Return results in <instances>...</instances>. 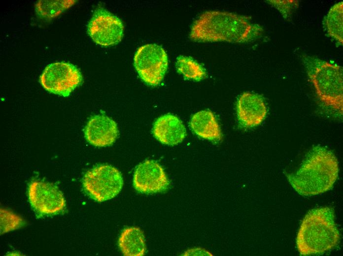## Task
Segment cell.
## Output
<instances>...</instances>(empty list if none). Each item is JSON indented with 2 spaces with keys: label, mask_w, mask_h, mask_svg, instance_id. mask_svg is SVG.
Masks as SVG:
<instances>
[{
  "label": "cell",
  "mask_w": 343,
  "mask_h": 256,
  "mask_svg": "<svg viewBox=\"0 0 343 256\" xmlns=\"http://www.w3.org/2000/svg\"><path fill=\"white\" fill-rule=\"evenodd\" d=\"M262 27L245 16L221 11H208L194 22L190 38L198 42L244 43L260 36Z\"/></svg>",
  "instance_id": "6da1fadb"
},
{
  "label": "cell",
  "mask_w": 343,
  "mask_h": 256,
  "mask_svg": "<svg viewBox=\"0 0 343 256\" xmlns=\"http://www.w3.org/2000/svg\"><path fill=\"white\" fill-rule=\"evenodd\" d=\"M338 159L325 147H313L295 173L284 172L295 191L302 196H312L331 190L338 179Z\"/></svg>",
  "instance_id": "7a4b0ae2"
},
{
  "label": "cell",
  "mask_w": 343,
  "mask_h": 256,
  "mask_svg": "<svg viewBox=\"0 0 343 256\" xmlns=\"http://www.w3.org/2000/svg\"><path fill=\"white\" fill-rule=\"evenodd\" d=\"M341 233L332 207L312 209L304 218L296 237V246L301 256L322 255L335 248Z\"/></svg>",
  "instance_id": "3957f363"
},
{
  "label": "cell",
  "mask_w": 343,
  "mask_h": 256,
  "mask_svg": "<svg viewBox=\"0 0 343 256\" xmlns=\"http://www.w3.org/2000/svg\"><path fill=\"white\" fill-rule=\"evenodd\" d=\"M301 59L320 101L326 107L342 116L343 67L306 54L302 55Z\"/></svg>",
  "instance_id": "277c9868"
},
{
  "label": "cell",
  "mask_w": 343,
  "mask_h": 256,
  "mask_svg": "<svg viewBox=\"0 0 343 256\" xmlns=\"http://www.w3.org/2000/svg\"><path fill=\"white\" fill-rule=\"evenodd\" d=\"M82 185L91 198L103 202L114 198L120 192L123 180L117 168L110 165L102 164L85 173Z\"/></svg>",
  "instance_id": "5b68a950"
},
{
  "label": "cell",
  "mask_w": 343,
  "mask_h": 256,
  "mask_svg": "<svg viewBox=\"0 0 343 256\" xmlns=\"http://www.w3.org/2000/svg\"><path fill=\"white\" fill-rule=\"evenodd\" d=\"M134 64L140 79L147 85L155 86L162 82L166 73L168 56L162 46L147 44L136 51Z\"/></svg>",
  "instance_id": "8992f818"
},
{
  "label": "cell",
  "mask_w": 343,
  "mask_h": 256,
  "mask_svg": "<svg viewBox=\"0 0 343 256\" xmlns=\"http://www.w3.org/2000/svg\"><path fill=\"white\" fill-rule=\"evenodd\" d=\"M82 80L77 67L64 62L47 65L39 77L40 84L46 90L64 97L69 96Z\"/></svg>",
  "instance_id": "52a82bcc"
},
{
  "label": "cell",
  "mask_w": 343,
  "mask_h": 256,
  "mask_svg": "<svg viewBox=\"0 0 343 256\" xmlns=\"http://www.w3.org/2000/svg\"><path fill=\"white\" fill-rule=\"evenodd\" d=\"M123 32L121 19L101 6L95 10L87 25V32L92 39L105 47L120 42Z\"/></svg>",
  "instance_id": "ba28073f"
},
{
  "label": "cell",
  "mask_w": 343,
  "mask_h": 256,
  "mask_svg": "<svg viewBox=\"0 0 343 256\" xmlns=\"http://www.w3.org/2000/svg\"><path fill=\"white\" fill-rule=\"evenodd\" d=\"M28 197L33 210L41 217L58 214L66 207L63 194L49 182L32 181L28 187Z\"/></svg>",
  "instance_id": "9c48e42d"
},
{
  "label": "cell",
  "mask_w": 343,
  "mask_h": 256,
  "mask_svg": "<svg viewBox=\"0 0 343 256\" xmlns=\"http://www.w3.org/2000/svg\"><path fill=\"white\" fill-rule=\"evenodd\" d=\"M170 180L162 166L154 160H147L135 168L133 185L135 189L143 193H156L166 191Z\"/></svg>",
  "instance_id": "30bf717a"
},
{
  "label": "cell",
  "mask_w": 343,
  "mask_h": 256,
  "mask_svg": "<svg viewBox=\"0 0 343 256\" xmlns=\"http://www.w3.org/2000/svg\"><path fill=\"white\" fill-rule=\"evenodd\" d=\"M236 109L239 122L246 128L259 126L267 114V107L262 96L250 92H244L240 95Z\"/></svg>",
  "instance_id": "8fae6325"
},
{
  "label": "cell",
  "mask_w": 343,
  "mask_h": 256,
  "mask_svg": "<svg viewBox=\"0 0 343 256\" xmlns=\"http://www.w3.org/2000/svg\"><path fill=\"white\" fill-rule=\"evenodd\" d=\"M118 134L119 130L116 122L103 115L91 117L84 129L87 141L96 147H106L112 145Z\"/></svg>",
  "instance_id": "7c38bea8"
},
{
  "label": "cell",
  "mask_w": 343,
  "mask_h": 256,
  "mask_svg": "<svg viewBox=\"0 0 343 256\" xmlns=\"http://www.w3.org/2000/svg\"><path fill=\"white\" fill-rule=\"evenodd\" d=\"M152 131L159 141L171 146L181 143L186 135V130L182 121L171 114L159 117L154 123Z\"/></svg>",
  "instance_id": "4fadbf2b"
},
{
  "label": "cell",
  "mask_w": 343,
  "mask_h": 256,
  "mask_svg": "<svg viewBox=\"0 0 343 256\" xmlns=\"http://www.w3.org/2000/svg\"><path fill=\"white\" fill-rule=\"evenodd\" d=\"M190 126L193 131L201 138L216 141L222 138L220 127L210 111L202 110L195 113L191 118Z\"/></svg>",
  "instance_id": "5bb4252c"
},
{
  "label": "cell",
  "mask_w": 343,
  "mask_h": 256,
  "mask_svg": "<svg viewBox=\"0 0 343 256\" xmlns=\"http://www.w3.org/2000/svg\"><path fill=\"white\" fill-rule=\"evenodd\" d=\"M118 246L124 256H144L146 248L142 231L137 227L124 228L120 235Z\"/></svg>",
  "instance_id": "9a60e30c"
},
{
  "label": "cell",
  "mask_w": 343,
  "mask_h": 256,
  "mask_svg": "<svg viewBox=\"0 0 343 256\" xmlns=\"http://www.w3.org/2000/svg\"><path fill=\"white\" fill-rule=\"evenodd\" d=\"M74 0H39L35 4V11L40 19L48 21L57 17L73 5Z\"/></svg>",
  "instance_id": "2e32d148"
},
{
  "label": "cell",
  "mask_w": 343,
  "mask_h": 256,
  "mask_svg": "<svg viewBox=\"0 0 343 256\" xmlns=\"http://www.w3.org/2000/svg\"><path fill=\"white\" fill-rule=\"evenodd\" d=\"M324 24L328 34L343 44V2L335 4L330 9L324 19Z\"/></svg>",
  "instance_id": "e0dca14e"
},
{
  "label": "cell",
  "mask_w": 343,
  "mask_h": 256,
  "mask_svg": "<svg viewBox=\"0 0 343 256\" xmlns=\"http://www.w3.org/2000/svg\"><path fill=\"white\" fill-rule=\"evenodd\" d=\"M175 65L177 71L187 79L200 81L206 76V71L203 66L189 57H178Z\"/></svg>",
  "instance_id": "ac0fdd59"
},
{
  "label": "cell",
  "mask_w": 343,
  "mask_h": 256,
  "mask_svg": "<svg viewBox=\"0 0 343 256\" xmlns=\"http://www.w3.org/2000/svg\"><path fill=\"white\" fill-rule=\"evenodd\" d=\"M25 221L13 212L0 208V234H2L21 227Z\"/></svg>",
  "instance_id": "d6986e66"
},
{
  "label": "cell",
  "mask_w": 343,
  "mask_h": 256,
  "mask_svg": "<svg viewBox=\"0 0 343 256\" xmlns=\"http://www.w3.org/2000/svg\"><path fill=\"white\" fill-rule=\"evenodd\" d=\"M267 1L279 11L285 19H289L299 5V1L295 0H271Z\"/></svg>",
  "instance_id": "ffe728a7"
},
{
  "label": "cell",
  "mask_w": 343,
  "mask_h": 256,
  "mask_svg": "<svg viewBox=\"0 0 343 256\" xmlns=\"http://www.w3.org/2000/svg\"><path fill=\"white\" fill-rule=\"evenodd\" d=\"M184 256H213L211 253L205 249L195 248L188 250L184 253Z\"/></svg>",
  "instance_id": "44dd1931"
}]
</instances>
